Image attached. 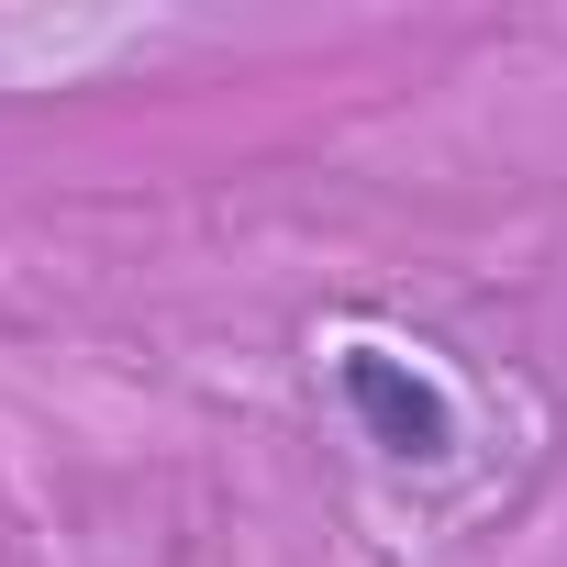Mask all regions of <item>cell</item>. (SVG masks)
I'll return each mask as SVG.
<instances>
[{
  "instance_id": "1",
  "label": "cell",
  "mask_w": 567,
  "mask_h": 567,
  "mask_svg": "<svg viewBox=\"0 0 567 567\" xmlns=\"http://www.w3.org/2000/svg\"><path fill=\"white\" fill-rule=\"evenodd\" d=\"M334 390H346V412H357V434H368L379 456H401V467H445V456H456V401H445L412 357L346 346V357H334Z\"/></svg>"
}]
</instances>
